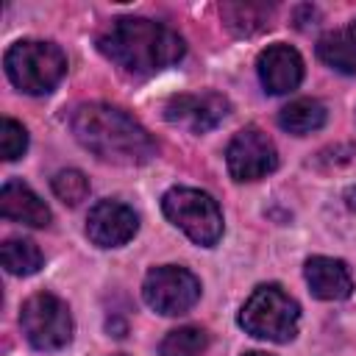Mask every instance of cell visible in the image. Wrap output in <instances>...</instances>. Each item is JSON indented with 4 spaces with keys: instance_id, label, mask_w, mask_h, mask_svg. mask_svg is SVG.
<instances>
[{
    "instance_id": "5b68a950",
    "label": "cell",
    "mask_w": 356,
    "mask_h": 356,
    "mask_svg": "<svg viewBox=\"0 0 356 356\" xmlns=\"http://www.w3.org/2000/svg\"><path fill=\"white\" fill-rule=\"evenodd\" d=\"M161 211L195 245L211 248L222 236V211L209 192L192 186H172L161 197Z\"/></svg>"
},
{
    "instance_id": "d6986e66",
    "label": "cell",
    "mask_w": 356,
    "mask_h": 356,
    "mask_svg": "<svg viewBox=\"0 0 356 356\" xmlns=\"http://www.w3.org/2000/svg\"><path fill=\"white\" fill-rule=\"evenodd\" d=\"M50 186H53V195L61 203H67V206H78L81 200L89 197V181H86V175L81 170H61V172H56Z\"/></svg>"
},
{
    "instance_id": "6da1fadb",
    "label": "cell",
    "mask_w": 356,
    "mask_h": 356,
    "mask_svg": "<svg viewBox=\"0 0 356 356\" xmlns=\"http://www.w3.org/2000/svg\"><path fill=\"white\" fill-rule=\"evenodd\" d=\"M70 131L89 153L108 164L139 167L159 153L147 128L128 111L108 103H81L70 114Z\"/></svg>"
},
{
    "instance_id": "30bf717a",
    "label": "cell",
    "mask_w": 356,
    "mask_h": 356,
    "mask_svg": "<svg viewBox=\"0 0 356 356\" xmlns=\"http://www.w3.org/2000/svg\"><path fill=\"white\" fill-rule=\"evenodd\" d=\"M139 231V217L131 206L120 200H100L89 209L86 236L97 248H122Z\"/></svg>"
},
{
    "instance_id": "44dd1931",
    "label": "cell",
    "mask_w": 356,
    "mask_h": 356,
    "mask_svg": "<svg viewBox=\"0 0 356 356\" xmlns=\"http://www.w3.org/2000/svg\"><path fill=\"white\" fill-rule=\"evenodd\" d=\"M345 36H348V42H350V47H353V53H356V19L348 25V31H345Z\"/></svg>"
},
{
    "instance_id": "2e32d148",
    "label": "cell",
    "mask_w": 356,
    "mask_h": 356,
    "mask_svg": "<svg viewBox=\"0 0 356 356\" xmlns=\"http://www.w3.org/2000/svg\"><path fill=\"white\" fill-rule=\"evenodd\" d=\"M0 261H3V267H6L11 275H33V273H39L44 256H42V250L36 248V242L11 236V239H6L3 248H0Z\"/></svg>"
},
{
    "instance_id": "e0dca14e",
    "label": "cell",
    "mask_w": 356,
    "mask_h": 356,
    "mask_svg": "<svg viewBox=\"0 0 356 356\" xmlns=\"http://www.w3.org/2000/svg\"><path fill=\"white\" fill-rule=\"evenodd\" d=\"M317 56L323 64H328L331 70L342 72V75H356V53L345 36V31H331L325 36H320L317 42Z\"/></svg>"
},
{
    "instance_id": "7402d4cb",
    "label": "cell",
    "mask_w": 356,
    "mask_h": 356,
    "mask_svg": "<svg viewBox=\"0 0 356 356\" xmlns=\"http://www.w3.org/2000/svg\"><path fill=\"white\" fill-rule=\"evenodd\" d=\"M242 356H270V353H261V350H248V353H242Z\"/></svg>"
},
{
    "instance_id": "3957f363",
    "label": "cell",
    "mask_w": 356,
    "mask_h": 356,
    "mask_svg": "<svg viewBox=\"0 0 356 356\" xmlns=\"http://www.w3.org/2000/svg\"><path fill=\"white\" fill-rule=\"evenodd\" d=\"M8 81L25 95H47L67 75V56L58 44L44 39H22L6 50L3 58Z\"/></svg>"
},
{
    "instance_id": "7c38bea8",
    "label": "cell",
    "mask_w": 356,
    "mask_h": 356,
    "mask_svg": "<svg viewBox=\"0 0 356 356\" xmlns=\"http://www.w3.org/2000/svg\"><path fill=\"white\" fill-rule=\"evenodd\" d=\"M303 275H306L312 295L320 300H345L353 292V278L342 259L312 256V259H306Z\"/></svg>"
},
{
    "instance_id": "52a82bcc",
    "label": "cell",
    "mask_w": 356,
    "mask_h": 356,
    "mask_svg": "<svg viewBox=\"0 0 356 356\" xmlns=\"http://www.w3.org/2000/svg\"><path fill=\"white\" fill-rule=\"evenodd\" d=\"M142 298L153 312L164 317H178L186 314L200 300V281L186 267H175V264L153 267L145 275Z\"/></svg>"
},
{
    "instance_id": "8992f818",
    "label": "cell",
    "mask_w": 356,
    "mask_h": 356,
    "mask_svg": "<svg viewBox=\"0 0 356 356\" xmlns=\"http://www.w3.org/2000/svg\"><path fill=\"white\" fill-rule=\"evenodd\" d=\"M19 325L36 350H61L72 339L70 306L53 292L31 295L19 309Z\"/></svg>"
},
{
    "instance_id": "ffe728a7",
    "label": "cell",
    "mask_w": 356,
    "mask_h": 356,
    "mask_svg": "<svg viewBox=\"0 0 356 356\" xmlns=\"http://www.w3.org/2000/svg\"><path fill=\"white\" fill-rule=\"evenodd\" d=\"M0 150H3L6 161H14L28 150V131L11 117H6L0 122Z\"/></svg>"
},
{
    "instance_id": "8fae6325",
    "label": "cell",
    "mask_w": 356,
    "mask_h": 356,
    "mask_svg": "<svg viewBox=\"0 0 356 356\" xmlns=\"http://www.w3.org/2000/svg\"><path fill=\"white\" fill-rule=\"evenodd\" d=\"M259 81L270 95H289L303 81V58L289 44H270L256 61Z\"/></svg>"
},
{
    "instance_id": "5bb4252c",
    "label": "cell",
    "mask_w": 356,
    "mask_h": 356,
    "mask_svg": "<svg viewBox=\"0 0 356 356\" xmlns=\"http://www.w3.org/2000/svg\"><path fill=\"white\" fill-rule=\"evenodd\" d=\"M278 125L286 134L306 136V134H312V131L325 125V106L320 100H314V97H298V100L286 103L278 111Z\"/></svg>"
},
{
    "instance_id": "4fadbf2b",
    "label": "cell",
    "mask_w": 356,
    "mask_h": 356,
    "mask_svg": "<svg viewBox=\"0 0 356 356\" xmlns=\"http://www.w3.org/2000/svg\"><path fill=\"white\" fill-rule=\"evenodd\" d=\"M0 214L6 220H14V222L31 225V228H44L53 220L47 203L28 184H22L17 178L6 181L0 189Z\"/></svg>"
},
{
    "instance_id": "9c48e42d",
    "label": "cell",
    "mask_w": 356,
    "mask_h": 356,
    "mask_svg": "<svg viewBox=\"0 0 356 356\" xmlns=\"http://www.w3.org/2000/svg\"><path fill=\"white\" fill-rule=\"evenodd\" d=\"M228 114V100L217 92H203V95H172L164 106L167 122L186 128L192 134H206L222 122Z\"/></svg>"
},
{
    "instance_id": "ac0fdd59",
    "label": "cell",
    "mask_w": 356,
    "mask_h": 356,
    "mask_svg": "<svg viewBox=\"0 0 356 356\" xmlns=\"http://www.w3.org/2000/svg\"><path fill=\"white\" fill-rule=\"evenodd\" d=\"M209 345V337L203 328L197 325H181L175 331H170L161 345H159V353L161 356H200Z\"/></svg>"
},
{
    "instance_id": "9a60e30c",
    "label": "cell",
    "mask_w": 356,
    "mask_h": 356,
    "mask_svg": "<svg viewBox=\"0 0 356 356\" xmlns=\"http://www.w3.org/2000/svg\"><path fill=\"white\" fill-rule=\"evenodd\" d=\"M220 14L236 36H253V33L270 28L273 6H264V3H225V6H220Z\"/></svg>"
},
{
    "instance_id": "277c9868",
    "label": "cell",
    "mask_w": 356,
    "mask_h": 356,
    "mask_svg": "<svg viewBox=\"0 0 356 356\" xmlns=\"http://www.w3.org/2000/svg\"><path fill=\"white\" fill-rule=\"evenodd\" d=\"M300 306L278 284H261L250 292L239 312V325L245 334L267 342H289L298 334Z\"/></svg>"
},
{
    "instance_id": "603a6c76",
    "label": "cell",
    "mask_w": 356,
    "mask_h": 356,
    "mask_svg": "<svg viewBox=\"0 0 356 356\" xmlns=\"http://www.w3.org/2000/svg\"><path fill=\"white\" fill-rule=\"evenodd\" d=\"M120 356H122V353H120Z\"/></svg>"
},
{
    "instance_id": "7a4b0ae2",
    "label": "cell",
    "mask_w": 356,
    "mask_h": 356,
    "mask_svg": "<svg viewBox=\"0 0 356 356\" xmlns=\"http://www.w3.org/2000/svg\"><path fill=\"white\" fill-rule=\"evenodd\" d=\"M97 50L128 75H156L178 64L186 44L161 22L145 17H120L97 33Z\"/></svg>"
},
{
    "instance_id": "ba28073f",
    "label": "cell",
    "mask_w": 356,
    "mask_h": 356,
    "mask_svg": "<svg viewBox=\"0 0 356 356\" xmlns=\"http://www.w3.org/2000/svg\"><path fill=\"white\" fill-rule=\"evenodd\" d=\"M225 164L234 181H259L278 167V150L264 131L242 128L228 142Z\"/></svg>"
}]
</instances>
